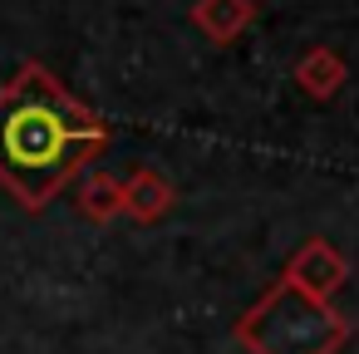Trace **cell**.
<instances>
[{
	"label": "cell",
	"instance_id": "cell-5",
	"mask_svg": "<svg viewBox=\"0 0 359 354\" xmlns=\"http://www.w3.org/2000/svg\"><path fill=\"white\" fill-rule=\"evenodd\" d=\"M192 25L212 45H236L256 25V0H192Z\"/></svg>",
	"mask_w": 359,
	"mask_h": 354
},
{
	"label": "cell",
	"instance_id": "cell-2",
	"mask_svg": "<svg viewBox=\"0 0 359 354\" xmlns=\"http://www.w3.org/2000/svg\"><path fill=\"white\" fill-rule=\"evenodd\" d=\"M231 334L251 354H339L349 339V320L330 310V300H315L290 280H276L236 320Z\"/></svg>",
	"mask_w": 359,
	"mask_h": 354
},
{
	"label": "cell",
	"instance_id": "cell-1",
	"mask_svg": "<svg viewBox=\"0 0 359 354\" xmlns=\"http://www.w3.org/2000/svg\"><path fill=\"white\" fill-rule=\"evenodd\" d=\"M109 148V123L84 109L45 64H20L0 89V182L40 212Z\"/></svg>",
	"mask_w": 359,
	"mask_h": 354
},
{
	"label": "cell",
	"instance_id": "cell-6",
	"mask_svg": "<svg viewBox=\"0 0 359 354\" xmlns=\"http://www.w3.org/2000/svg\"><path fill=\"white\" fill-rule=\"evenodd\" d=\"M172 182L158 172V168H133L128 172V182H123V212L133 217V222H163L168 212H172Z\"/></svg>",
	"mask_w": 359,
	"mask_h": 354
},
{
	"label": "cell",
	"instance_id": "cell-3",
	"mask_svg": "<svg viewBox=\"0 0 359 354\" xmlns=\"http://www.w3.org/2000/svg\"><path fill=\"white\" fill-rule=\"evenodd\" d=\"M344 275H349V261L339 256V246H330L325 236H310V241L285 261V275H280V280H290L295 290H305V295H315V300H330V295L344 285Z\"/></svg>",
	"mask_w": 359,
	"mask_h": 354
},
{
	"label": "cell",
	"instance_id": "cell-7",
	"mask_svg": "<svg viewBox=\"0 0 359 354\" xmlns=\"http://www.w3.org/2000/svg\"><path fill=\"white\" fill-rule=\"evenodd\" d=\"M79 212L89 222H114L123 217V182L109 172H84L79 177Z\"/></svg>",
	"mask_w": 359,
	"mask_h": 354
},
{
	"label": "cell",
	"instance_id": "cell-4",
	"mask_svg": "<svg viewBox=\"0 0 359 354\" xmlns=\"http://www.w3.org/2000/svg\"><path fill=\"white\" fill-rule=\"evenodd\" d=\"M290 79H295V89H300L305 99L325 104V99H334V94L344 89V79H349V64H344V55H339L334 45H310V50L295 60Z\"/></svg>",
	"mask_w": 359,
	"mask_h": 354
}]
</instances>
